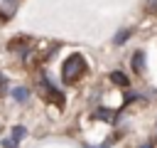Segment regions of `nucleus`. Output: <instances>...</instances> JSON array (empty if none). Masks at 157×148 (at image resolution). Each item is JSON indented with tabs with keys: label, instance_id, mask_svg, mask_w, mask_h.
I'll use <instances>...</instances> for the list:
<instances>
[{
	"label": "nucleus",
	"instance_id": "nucleus-1",
	"mask_svg": "<svg viewBox=\"0 0 157 148\" xmlns=\"http://www.w3.org/2000/svg\"><path fill=\"white\" fill-rule=\"evenodd\" d=\"M83 72H86V59H83L81 54H71V57L64 62V67H61V76H64V81H66V84H71V81L81 79V76H83Z\"/></svg>",
	"mask_w": 157,
	"mask_h": 148
},
{
	"label": "nucleus",
	"instance_id": "nucleus-2",
	"mask_svg": "<svg viewBox=\"0 0 157 148\" xmlns=\"http://www.w3.org/2000/svg\"><path fill=\"white\" fill-rule=\"evenodd\" d=\"M10 96H12L15 101H27V99H29V91H27L25 86H15V89L10 91Z\"/></svg>",
	"mask_w": 157,
	"mask_h": 148
},
{
	"label": "nucleus",
	"instance_id": "nucleus-3",
	"mask_svg": "<svg viewBox=\"0 0 157 148\" xmlns=\"http://www.w3.org/2000/svg\"><path fill=\"white\" fill-rule=\"evenodd\" d=\"M47 99H52V101H54V104H59V106L64 104V96H61V94H59L52 84H47Z\"/></svg>",
	"mask_w": 157,
	"mask_h": 148
},
{
	"label": "nucleus",
	"instance_id": "nucleus-4",
	"mask_svg": "<svg viewBox=\"0 0 157 148\" xmlns=\"http://www.w3.org/2000/svg\"><path fill=\"white\" fill-rule=\"evenodd\" d=\"M110 81L118 84V86H128V76H125L123 72H113V74H110Z\"/></svg>",
	"mask_w": 157,
	"mask_h": 148
},
{
	"label": "nucleus",
	"instance_id": "nucleus-5",
	"mask_svg": "<svg viewBox=\"0 0 157 148\" xmlns=\"http://www.w3.org/2000/svg\"><path fill=\"white\" fill-rule=\"evenodd\" d=\"M132 67H135V72H142V69H145V54H142V52H137V54L132 57Z\"/></svg>",
	"mask_w": 157,
	"mask_h": 148
},
{
	"label": "nucleus",
	"instance_id": "nucleus-6",
	"mask_svg": "<svg viewBox=\"0 0 157 148\" xmlns=\"http://www.w3.org/2000/svg\"><path fill=\"white\" fill-rule=\"evenodd\" d=\"M7 15H15V0H5V10L0 17H7Z\"/></svg>",
	"mask_w": 157,
	"mask_h": 148
},
{
	"label": "nucleus",
	"instance_id": "nucleus-7",
	"mask_svg": "<svg viewBox=\"0 0 157 148\" xmlns=\"http://www.w3.org/2000/svg\"><path fill=\"white\" fill-rule=\"evenodd\" d=\"M96 116H101V118H105V121H115V113H113V111H105V109H98Z\"/></svg>",
	"mask_w": 157,
	"mask_h": 148
},
{
	"label": "nucleus",
	"instance_id": "nucleus-8",
	"mask_svg": "<svg viewBox=\"0 0 157 148\" xmlns=\"http://www.w3.org/2000/svg\"><path fill=\"white\" fill-rule=\"evenodd\" d=\"M128 37H130V30H123V32H118V35H115V44H123Z\"/></svg>",
	"mask_w": 157,
	"mask_h": 148
},
{
	"label": "nucleus",
	"instance_id": "nucleus-9",
	"mask_svg": "<svg viewBox=\"0 0 157 148\" xmlns=\"http://www.w3.org/2000/svg\"><path fill=\"white\" fill-rule=\"evenodd\" d=\"M2 148H17V138H2Z\"/></svg>",
	"mask_w": 157,
	"mask_h": 148
},
{
	"label": "nucleus",
	"instance_id": "nucleus-10",
	"mask_svg": "<svg viewBox=\"0 0 157 148\" xmlns=\"http://www.w3.org/2000/svg\"><path fill=\"white\" fill-rule=\"evenodd\" d=\"M25 133H27V131H25V126H15V131H12V136H15V138H22Z\"/></svg>",
	"mask_w": 157,
	"mask_h": 148
},
{
	"label": "nucleus",
	"instance_id": "nucleus-11",
	"mask_svg": "<svg viewBox=\"0 0 157 148\" xmlns=\"http://www.w3.org/2000/svg\"><path fill=\"white\" fill-rule=\"evenodd\" d=\"M140 148H152V143H142V146H140Z\"/></svg>",
	"mask_w": 157,
	"mask_h": 148
}]
</instances>
